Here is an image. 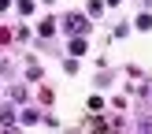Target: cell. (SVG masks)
<instances>
[{"instance_id":"obj_1","label":"cell","mask_w":152,"mask_h":134,"mask_svg":"<svg viewBox=\"0 0 152 134\" xmlns=\"http://www.w3.org/2000/svg\"><path fill=\"white\" fill-rule=\"evenodd\" d=\"M67 26H71V30H86V19H74V15H71V19H67Z\"/></svg>"}]
</instances>
